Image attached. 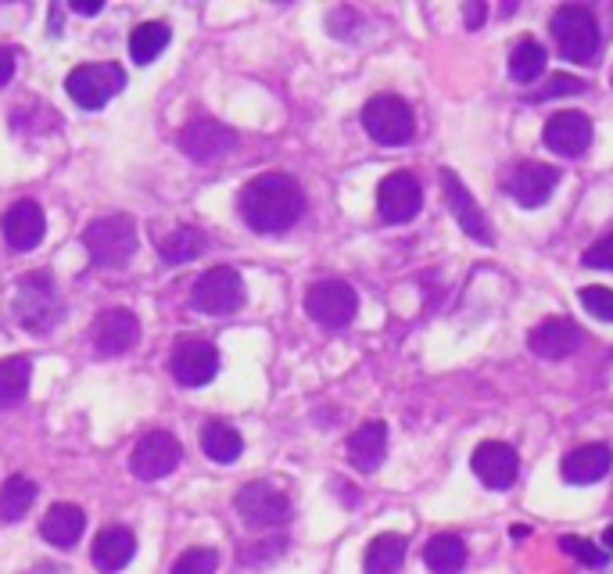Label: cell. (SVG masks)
<instances>
[{
	"label": "cell",
	"mask_w": 613,
	"mask_h": 574,
	"mask_svg": "<svg viewBox=\"0 0 613 574\" xmlns=\"http://www.w3.org/2000/svg\"><path fill=\"white\" fill-rule=\"evenodd\" d=\"M581 90H584V84H581L578 76L556 73V76L549 79V84H545L531 101H553V98H567V93H581Z\"/></svg>",
	"instance_id": "36"
},
{
	"label": "cell",
	"mask_w": 613,
	"mask_h": 574,
	"mask_svg": "<svg viewBox=\"0 0 613 574\" xmlns=\"http://www.w3.org/2000/svg\"><path fill=\"white\" fill-rule=\"evenodd\" d=\"M424 564L434 574H459L467 567V545L459 536H434L424 545Z\"/></svg>",
	"instance_id": "29"
},
{
	"label": "cell",
	"mask_w": 613,
	"mask_h": 574,
	"mask_svg": "<svg viewBox=\"0 0 613 574\" xmlns=\"http://www.w3.org/2000/svg\"><path fill=\"white\" fill-rule=\"evenodd\" d=\"M241 216L255 234H283L305 212V190L288 173H266L241 190Z\"/></svg>",
	"instance_id": "1"
},
{
	"label": "cell",
	"mask_w": 613,
	"mask_h": 574,
	"mask_svg": "<svg viewBox=\"0 0 613 574\" xmlns=\"http://www.w3.org/2000/svg\"><path fill=\"white\" fill-rule=\"evenodd\" d=\"M556 184H560V169L556 166H545V162H524V166L513 169L506 190L513 195L516 205H524V209H542V205L553 198Z\"/></svg>",
	"instance_id": "17"
},
{
	"label": "cell",
	"mask_w": 613,
	"mask_h": 574,
	"mask_svg": "<svg viewBox=\"0 0 613 574\" xmlns=\"http://www.w3.org/2000/svg\"><path fill=\"white\" fill-rule=\"evenodd\" d=\"M122 87H126V73H122V65H115V62L79 65L65 79L68 98H73L79 108H87V112H98V108H104Z\"/></svg>",
	"instance_id": "5"
},
{
	"label": "cell",
	"mask_w": 613,
	"mask_h": 574,
	"mask_svg": "<svg viewBox=\"0 0 613 574\" xmlns=\"http://www.w3.org/2000/svg\"><path fill=\"white\" fill-rule=\"evenodd\" d=\"M169 366H172V377L183 388H204L220 374V349L204 338H180L172 349Z\"/></svg>",
	"instance_id": "11"
},
{
	"label": "cell",
	"mask_w": 613,
	"mask_h": 574,
	"mask_svg": "<svg viewBox=\"0 0 613 574\" xmlns=\"http://www.w3.org/2000/svg\"><path fill=\"white\" fill-rule=\"evenodd\" d=\"M68 8H73L76 15H101V11H104V0H73Z\"/></svg>",
	"instance_id": "40"
},
{
	"label": "cell",
	"mask_w": 613,
	"mask_h": 574,
	"mask_svg": "<svg viewBox=\"0 0 613 574\" xmlns=\"http://www.w3.org/2000/svg\"><path fill=\"white\" fill-rule=\"evenodd\" d=\"M542 141L556 155L578 158L589 152V144H592V119L584 112H556L553 119H545Z\"/></svg>",
	"instance_id": "15"
},
{
	"label": "cell",
	"mask_w": 613,
	"mask_h": 574,
	"mask_svg": "<svg viewBox=\"0 0 613 574\" xmlns=\"http://www.w3.org/2000/svg\"><path fill=\"white\" fill-rule=\"evenodd\" d=\"M87 531V514L76 507V503H54L40 521V536L58 550H73V545L83 539Z\"/></svg>",
	"instance_id": "22"
},
{
	"label": "cell",
	"mask_w": 613,
	"mask_h": 574,
	"mask_svg": "<svg viewBox=\"0 0 613 574\" xmlns=\"http://www.w3.org/2000/svg\"><path fill=\"white\" fill-rule=\"evenodd\" d=\"M169 40H172V30L166 22H141L130 33V58L136 65H152L158 54L169 47Z\"/></svg>",
	"instance_id": "31"
},
{
	"label": "cell",
	"mask_w": 613,
	"mask_h": 574,
	"mask_svg": "<svg viewBox=\"0 0 613 574\" xmlns=\"http://www.w3.org/2000/svg\"><path fill=\"white\" fill-rule=\"evenodd\" d=\"M402 564H405V539L394 536V531H384V536H377L370 542V550H366L363 571L366 574H399Z\"/></svg>",
	"instance_id": "26"
},
{
	"label": "cell",
	"mask_w": 613,
	"mask_h": 574,
	"mask_svg": "<svg viewBox=\"0 0 613 574\" xmlns=\"http://www.w3.org/2000/svg\"><path fill=\"white\" fill-rule=\"evenodd\" d=\"M420 205H424V190L409 169L384 176V184L377 187V212L384 223H409L420 212Z\"/></svg>",
	"instance_id": "13"
},
{
	"label": "cell",
	"mask_w": 613,
	"mask_h": 574,
	"mask_svg": "<svg viewBox=\"0 0 613 574\" xmlns=\"http://www.w3.org/2000/svg\"><path fill=\"white\" fill-rule=\"evenodd\" d=\"M560 545L564 550L575 556V560H581V564H589V567H603L606 564V550H599L595 542H589V539H578V536H564L560 539Z\"/></svg>",
	"instance_id": "35"
},
{
	"label": "cell",
	"mask_w": 613,
	"mask_h": 574,
	"mask_svg": "<svg viewBox=\"0 0 613 574\" xmlns=\"http://www.w3.org/2000/svg\"><path fill=\"white\" fill-rule=\"evenodd\" d=\"M0 230H4V241L15 252H33V249H40V241H44V234H47L44 209H40L33 198H22L4 212Z\"/></svg>",
	"instance_id": "18"
},
{
	"label": "cell",
	"mask_w": 613,
	"mask_h": 574,
	"mask_svg": "<svg viewBox=\"0 0 613 574\" xmlns=\"http://www.w3.org/2000/svg\"><path fill=\"white\" fill-rule=\"evenodd\" d=\"M141 341V320L133 309H104L98 323H93V349L101 355H122Z\"/></svg>",
	"instance_id": "16"
},
{
	"label": "cell",
	"mask_w": 613,
	"mask_h": 574,
	"mask_svg": "<svg viewBox=\"0 0 613 574\" xmlns=\"http://www.w3.org/2000/svg\"><path fill=\"white\" fill-rule=\"evenodd\" d=\"M578 302L584 306V312L603 323H613V291L610 287H599V284H589L578 291Z\"/></svg>",
	"instance_id": "33"
},
{
	"label": "cell",
	"mask_w": 613,
	"mask_h": 574,
	"mask_svg": "<svg viewBox=\"0 0 613 574\" xmlns=\"http://www.w3.org/2000/svg\"><path fill=\"white\" fill-rule=\"evenodd\" d=\"M305 312L320 327H331V331H341L356 320L359 312V295L352 291V284L345 280H320L309 287L305 295Z\"/></svg>",
	"instance_id": "8"
},
{
	"label": "cell",
	"mask_w": 613,
	"mask_h": 574,
	"mask_svg": "<svg viewBox=\"0 0 613 574\" xmlns=\"http://www.w3.org/2000/svg\"><path fill=\"white\" fill-rule=\"evenodd\" d=\"M473 474L481 477V485L488 488H510L516 482V453L506 442H481L473 449V460H470Z\"/></svg>",
	"instance_id": "20"
},
{
	"label": "cell",
	"mask_w": 613,
	"mask_h": 574,
	"mask_svg": "<svg viewBox=\"0 0 613 574\" xmlns=\"http://www.w3.org/2000/svg\"><path fill=\"white\" fill-rule=\"evenodd\" d=\"M33 377V363L25 355H8L0 360V409H11L25 399Z\"/></svg>",
	"instance_id": "30"
},
{
	"label": "cell",
	"mask_w": 613,
	"mask_h": 574,
	"mask_svg": "<svg viewBox=\"0 0 613 574\" xmlns=\"http://www.w3.org/2000/svg\"><path fill=\"white\" fill-rule=\"evenodd\" d=\"M11 309H15V320L33 334H47L65 320V298L58 291V284H54V277L44 269L25 273L15 284Z\"/></svg>",
	"instance_id": "2"
},
{
	"label": "cell",
	"mask_w": 613,
	"mask_h": 574,
	"mask_svg": "<svg viewBox=\"0 0 613 574\" xmlns=\"http://www.w3.org/2000/svg\"><path fill=\"white\" fill-rule=\"evenodd\" d=\"M90 263L104 269H122L136 252V223L130 216H101L93 220L83 234Z\"/></svg>",
	"instance_id": "3"
},
{
	"label": "cell",
	"mask_w": 613,
	"mask_h": 574,
	"mask_svg": "<svg viewBox=\"0 0 613 574\" xmlns=\"http://www.w3.org/2000/svg\"><path fill=\"white\" fill-rule=\"evenodd\" d=\"M36 503V485L30 482L25 474L8 477L4 485H0V525H19L30 507Z\"/></svg>",
	"instance_id": "28"
},
{
	"label": "cell",
	"mask_w": 613,
	"mask_h": 574,
	"mask_svg": "<svg viewBox=\"0 0 613 574\" xmlns=\"http://www.w3.org/2000/svg\"><path fill=\"white\" fill-rule=\"evenodd\" d=\"M545 73V47L538 44V40H521L513 51H510V76L516 79V84H535V79Z\"/></svg>",
	"instance_id": "32"
},
{
	"label": "cell",
	"mask_w": 613,
	"mask_h": 574,
	"mask_svg": "<svg viewBox=\"0 0 613 574\" xmlns=\"http://www.w3.org/2000/svg\"><path fill=\"white\" fill-rule=\"evenodd\" d=\"M603 550H606V553H613V525L603 531Z\"/></svg>",
	"instance_id": "42"
},
{
	"label": "cell",
	"mask_w": 613,
	"mask_h": 574,
	"mask_svg": "<svg viewBox=\"0 0 613 574\" xmlns=\"http://www.w3.org/2000/svg\"><path fill=\"white\" fill-rule=\"evenodd\" d=\"M234 507L248 528H277L291 517V499L269 482H248L237 492Z\"/></svg>",
	"instance_id": "10"
},
{
	"label": "cell",
	"mask_w": 613,
	"mask_h": 574,
	"mask_svg": "<svg viewBox=\"0 0 613 574\" xmlns=\"http://www.w3.org/2000/svg\"><path fill=\"white\" fill-rule=\"evenodd\" d=\"M204 249H209V238H204L198 227H176L172 234H166L158 241V255H161V263L166 266L194 263Z\"/></svg>",
	"instance_id": "25"
},
{
	"label": "cell",
	"mask_w": 613,
	"mask_h": 574,
	"mask_svg": "<svg viewBox=\"0 0 613 574\" xmlns=\"http://www.w3.org/2000/svg\"><path fill=\"white\" fill-rule=\"evenodd\" d=\"M581 263L592 266V269H613V234L599 238V241L592 244V249H584Z\"/></svg>",
	"instance_id": "37"
},
{
	"label": "cell",
	"mask_w": 613,
	"mask_h": 574,
	"mask_svg": "<svg viewBox=\"0 0 613 574\" xmlns=\"http://www.w3.org/2000/svg\"><path fill=\"white\" fill-rule=\"evenodd\" d=\"M581 327L567 317H553V320H542L535 331L527 334V345L542 360H567V355H575L581 349Z\"/></svg>",
	"instance_id": "19"
},
{
	"label": "cell",
	"mask_w": 613,
	"mask_h": 574,
	"mask_svg": "<svg viewBox=\"0 0 613 574\" xmlns=\"http://www.w3.org/2000/svg\"><path fill=\"white\" fill-rule=\"evenodd\" d=\"M11 76H15V54L8 47H0V87H8Z\"/></svg>",
	"instance_id": "38"
},
{
	"label": "cell",
	"mask_w": 613,
	"mask_h": 574,
	"mask_svg": "<svg viewBox=\"0 0 613 574\" xmlns=\"http://www.w3.org/2000/svg\"><path fill=\"white\" fill-rule=\"evenodd\" d=\"M442 195H445L448 212L456 216V223H459L462 234L473 238L477 244H484V249H492V244H495L492 227H488L481 205H477V198L470 195L467 187H462V180L453 169H442Z\"/></svg>",
	"instance_id": "14"
},
{
	"label": "cell",
	"mask_w": 613,
	"mask_h": 574,
	"mask_svg": "<svg viewBox=\"0 0 613 574\" xmlns=\"http://www.w3.org/2000/svg\"><path fill=\"white\" fill-rule=\"evenodd\" d=\"M62 33V11H51V36Z\"/></svg>",
	"instance_id": "41"
},
{
	"label": "cell",
	"mask_w": 613,
	"mask_h": 574,
	"mask_svg": "<svg viewBox=\"0 0 613 574\" xmlns=\"http://www.w3.org/2000/svg\"><path fill=\"white\" fill-rule=\"evenodd\" d=\"M237 144V133L223 126L220 119H209V115H194L180 130V152L194 162H215L234 152Z\"/></svg>",
	"instance_id": "12"
},
{
	"label": "cell",
	"mask_w": 613,
	"mask_h": 574,
	"mask_svg": "<svg viewBox=\"0 0 613 574\" xmlns=\"http://www.w3.org/2000/svg\"><path fill=\"white\" fill-rule=\"evenodd\" d=\"M190 306L198 312H209V317H226V312H237L244 306V280L237 269L215 266L209 273H201L194 291H190Z\"/></svg>",
	"instance_id": "7"
},
{
	"label": "cell",
	"mask_w": 613,
	"mask_h": 574,
	"mask_svg": "<svg viewBox=\"0 0 613 574\" xmlns=\"http://www.w3.org/2000/svg\"><path fill=\"white\" fill-rule=\"evenodd\" d=\"M613 467V453L606 445H581L564 460V477L570 485H595Z\"/></svg>",
	"instance_id": "24"
},
{
	"label": "cell",
	"mask_w": 613,
	"mask_h": 574,
	"mask_svg": "<svg viewBox=\"0 0 613 574\" xmlns=\"http://www.w3.org/2000/svg\"><path fill=\"white\" fill-rule=\"evenodd\" d=\"M553 36H556V47L567 62H592L595 51H599V22L589 8L581 4H567L553 15Z\"/></svg>",
	"instance_id": "6"
},
{
	"label": "cell",
	"mask_w": 613,
	"mask_h": 574,
	"mask_svg": "<svg viewBox=\"0 0 613 574\" xmlns=\"http://www.w3.org/2000/svg\"><path fill=\"white\" fill-rule=\"evenodd\" d=\"M484 15H488V4H481V0H477V4H467V11H462V22H467L470 30H477V25L484 22Z\"/></svg>",
	"instance_id": "39"
},
{
	"label": "cell",
	"mask_w": 613,
	"mask_h": 574,
	"mask_svg": "<svg viewBox=\"0 0 613 574\" xmlns=\"http://www.w3.org/2000/svg\"><path fill=\"white\" fill-rule=\"evenodd\" d=\"M363 130L370 133L377 144L402 147L413 141V130H416L413 108L402 98H394V93H377V98L363 104Z\"/></svg>",
	"instance_id": "4"
},
{
	"label": "cell",
	"mask_w": 613,
	"mask_h": 574,
	"mask_svg": "<svg viewBox=\"0 0 613 574\" xmlns=\"http://www.w3.org/2000/svg\"><path fill=\"white\" fill-rule=\"evenodd\" d=\"M220 567V553L209 550V545H198V550H187L172 564V574H215Z\"/></svg>",
	"instance_id": "34"
},
{
	"label": "cell",
	"mask_w": 613,
	"mask_h": 574,
	"mask_svg": "<svg viewBox=\"0 0 613 574\" xmlns=\"http://www.w3.org/2000/svg\"><path fill=\"white\" fill-rule=\"evenodd\" d=\"M136 553V539H133V531L130 528H122V525H108L98 531V539H93V567L104 571V574H115L122 571L133 560Z\"/></svg>",
	"instance_id": "21"
},
{
	"label": "cell",
	"mask_w": 613,
	"mask_h": 574,
	"mask_svg": "<svg viewBox=\"0 0 613 574\" xmlns=\"http://www.w3.org/2000/svg\"><path fill=\"white\" fill-rule=\"evenodd\" d=\"M201 449H204V456L215 463H234L244 453V439L226 420H209L201 431Z\"/></svg>",
	"instance_id": "27"
},
{
	"label": "cell",
	"mask_w": 613,
	"mask_h": 574,
	"mask_svg": "<svg viewBox=\"0 0 613 574\" xmlns=\"http://www.w3.org/2000/svg\"><path fill=\"white\" fill-rule=\"evenodd\" d=\"M348 456L363 474H374L388 456V428L380 420H370L356 428V434L348 439Z\"/></svg>",
	"instance_id": "23"
},
{
	"label": "cell",
	"mask_w": 613,
	"mask_h": 574,
	"mask_svg": "<svg viewBox=\"0 0 613 574\" xmlns=\"http://www.w3.org/2000/svg\"><path fill=\"white\" fill-rule=\"evenodd\" d=\"M183 460V445L169 431H147L130 453V471L141 482H158V477L172 474Z\"/></svg>",
	"instance_id": "9"
}]
</instances>
